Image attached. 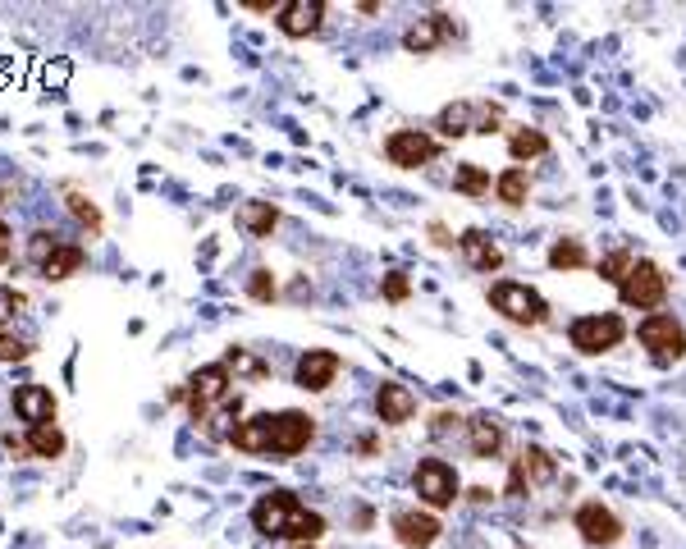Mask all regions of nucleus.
<instances>
[{
  "mask_svg": "<svg viewBox=\"0 0 686 549\" xmlns=\"http://www.w3.org/2000/svg\"><path fill=\"white\" fill-rule=\"evenodd\" d=\"M618 298L622 307H636V312H654V307H664L668 298V275L659 261H632V270L622 275L618 284Z\"/></svg>",
  "mask_w": 686,
  "mask_h": 549,
  "instance_id": "nucleus-1",
  "label": "nucleus"
},
{
  "mask_svg": "<svg viewBox=\"0 0 686 549\" xmlns=\"http://www.w3.org/2000/svg\"><path fill=\"white\" fill-rule=\"evenodd\" d=\"M572 348L586 357H600V353H613V348L627 339V321L618 312H590V316H577L568 330Z\"/></svg>",
  "mask_w": 686,
  "mask_h": 549,
  "instance_id": "nucleus-2",
  "label": "nucleus"
},
{
  "mask_svg": "<svg viewBox=\"0 0 686 549\" xmlns=\"http://www.w3.org/2000/svg\"><path fill=\"white\" fill-rule=\"evenodd\" d=\"M490 307L494 312H504L513 325H545L549 321V302L540 298L536 289H526L517 280H499L490 289Z\"/></svg>",
  "mask_w": 686,
  "mask_h": 549,
  "instance_id": "nucleus-3",
  "label": "nucleus"
},
{
  "mask_svg": "<svg viewBox=\"0 0 686 549\" xmlns=\"http://www.w3.org/2000/svg\"><path fill=\"white\" fill-rule=\"evenodd\" d=\"M558 476V463L554 453L540 449V444H522L513 458V467H508V495L513 499H526L531 490H540V485H549Z\"/></svg>",
  "mask_w": 686,
  "mask_h": 549,
  "instance_id": "nucleus-4",
  "label": "nucleus"
},
{
  "mask_svg": "<svg viewBox=\"0 0 686 549\" xmlns=\"http://www.w3.org/2000/svg\"><path fill=\"white\" fill-rule=\"evenodd\" d=\"M412 485H417L421 504L435 508V513L453 508V499H462V481H458V472H453V463H444V458H421Z\"/></svg>",
  "mask_w": 686,
  "mask_h": 549,
  "instance_id": "nucleus-5",
  "label": "nucleus"
},
{
  "mask_svg": "<svg viewBox=\"0 0 686 549\" xmlns=\"http://www.w3.org/2000/svg\"><path fill=\"white\" fill-rule=\"evenodd\" d=\"M636 339H641V348H650L654 362H677V357H686V330L673 312H650L641 321V330H636Z\"/></svg>",
  "mask_w": 686,
  "mask_h": 549,
  "instance_id": "nucleus-6",
  "label": "nucleus"
},
{
  "mask_svg": "<svg viewBox=\"0 0 686 549\" xmlns=\"http://www.w3.org/2000/svg\"><path fill=\"white\" fill-rule=\"evenodd\" d=\"M229 366L225 362H206V366H197L193 376H188V412H193V421L202 426L206 421V412L215 408V403H225L229 399Z\"/></svg>",
  "mask_w": 686,
  "mask_h": 549,
  "instance_id": "nucleus-7",
  "label": "nucleus"
},
{
  "mask_svg": "<svg viewBox=\"0 0 686 549\" xmlns=\"http://www.w3.org/2000/svg\"><path fill=\"white\" fill-rule=\"evenodd\" d=\"M385 156L398 170H421V165H430L440 156V138H430L421 129H394L385 138Z\"/></svg>",
  "mask_w": 686,
  "mask_h": 549,
  "instance_id": "nucleus-8",
  "label": "nucleus"
},
{
  "mask_svg": "<svg viewBox=\"0 0 686 549\" xmlns=\"http://www.w3.org/2000/svg\"><path fill=\"white\" fill-rule=\"evenodd\" d=\"M311 440H316V417H307V412H298V408L275 412L270 453H279V458H293V453H302Z\"/></svg>",
  "mask_w": 686,
  "mask_h": 549,
  "instance_id": "nucleus-9",
  "label": "nucleus"
},
{
  "mask_svg": "<svg viewBox=\"0 0 686 549\" xmlns=\"http://www.w3.org/2000/svg\"><path fill=\"white\" fill-rule=\"evenodd\" d=\"M572 522H577L581 540L595 545V549H613L622 540V517L613 513V508H604V504H581Z\"/></svg>",
  "mask_w": 686,
  "mask_h": 549,
  "instance_id": "nucleus-10",
  "label": "nucleus"
},
{
  "mask_svg": "<svg viewBox=\"0 0 686 549\" xmlns=\"http://www.w3.org/2000/svg\"><path fill=\"white\" fill-rule=\"evenodd\" d=\"M339 366H343L339 353H330V348H307V353L298 357V371H293V380H298V389H307V394H321V389L334 385Z\"/></svg>",
  "mask_w": 686,
  "mask_h": 549,
  "instance_id": "nucleus-11",
  "label": "nucleus"
},
{
  "mask_svg": "<svg viewBox=\"0 0 686 549\" xmlns=\"http://www.w3.org/2000/svg\"><path fill=\"white\" fill-rule=\"evenodd\" d=\"M293 508H298L293 490H270V495H261L257 504H252V527H257L261 536L279 540V536H284V527H289Z\"/></svg>",
  "mask_w": 686,
  "mask_h": 549,
  "instance_id": "nucleus-12",
  "label": "nucleus"
},
{
  "mask_svg": "<svg viewBox=\"0 0 686 549\" xmlns=\"http://www.w3.org/2000/svg\"><path fill=\"white\" fill-rule=\"evenodd\" d=\"M394 536L403 549H430L435 540L444 536L440 517L435 513H417V508H403V513H394Z\"/></svg>",
  "mask_w": 686,
  "mask_h": 549,
  "instance_id": "nucleus-13",
  "label": "nucleus"
},
{
  "mask_svg": "<svg viewBox=\"0 0 686 549\" xmlns=\"http://www.w3.org/2000/svg\"><path fill=\"white\" fill-rule=\"evenodd\" d=\"M321 19H325L321 0H289V5H279L275 23L284 37H311V33H321Z\"/></svg>",
  "mask_w": 686,
  "mask_h": 549,
  "instance_id": "nucleus-14",
  "label": "nucleus"
},
{
  "mask_svg": "<svg viewBox=\"0 0 686 549\" xmlns=\"http://www.w3.org/2000/svg\"><path fill=\"white\" fill-rule=\"evenodd\" d=\"M458 248H462V257H467V266L481 270V275H494V270H504V248H499V243H494V238L485 234V229H462Z\"/></svg>",
  "mask_w": 686,
  "mask_h": 549,
  "instance_id": "nucleus-15",
  "label": "nucleus"
},
{
  "mask_svg": "<svg viewBox=\"0 0 686 549\" xmlns=\"http://www.w3.org/2000/svg\"><path fill=\"white\" fill-rule=\"evenodd\" d=\"M467 449L476 453V458H499V449H504V421L490 417V412H476V417H467Z\"/></svg>",
  "mask_w": 686,
  "mask_h": 549,
  "instance_id": "nucleus-16",
  "label": "nucleus"
},
{
  "mask_svg": "<svg viewBox=\"0 0 686 549\" xmlns=\"http://www.w3.org/2000/svg\"><path fill=\"white\" fill-rule=\"evenodd\" d=\"M376 417L385 421V426H403V421L417 417V394H412L408 385H380L376 389Z\"/></svg>",
  "mask_w": 686,
  "mask_h": 549,
  "instance_id": "nucleus-17",
  "label": "nucleus"
},
{
  "mask_svg": "<svg viewBox=\"0 0 686 549\" xmlns=\"http://www.w3.org/2000/svg\"><path fill=\"white\" fill-rule=\"evenodd\" d=\"M453 37V19L449 14H426V19H417L403 33V46H408L412 55H426V51H435V46H444Z\"/></svg>",
  "mask_w": 686,
  "mask_h": 549,
  "instance_id": "nucleus-18",
  "label": "nucleus"
},
{
  "mask_svg": "<svg viewBox=\"0 0 686 549\" xmlns=\"http://www.w3.org/2000/svg\"><path fill=\"white\" fill-rule=\"evenodd\" d=\"M14 412L28 426H46V421H55V394L46 385H19L14 389Z\"/></svg>",
  "mask_w": 686,
  "mask_h": 549,
  "instance_id": "nucleus-19",
  "label": "nucleus"
},
{
  "mask_svg": "<svg viewBox=\"0 0 686 549\" xmlns=\"http://www.w3.org/2000/svg\"><path fill=\"white\" fill-rule=\"evenodd\" d=\"M270 431H275V417H270V412H252V417H243L234 426L229 444H234L238 453H270Z\"/></svg>",
  "mask_w": 686,
  "mask_h": 549,
  "instance_id": "nucleus-20",
  "label": "nucleus"
},
{
  "mask_svg": "<svg viewBox=\"0 0 686 549\" xmlns=\"http://www.w3.org/2000/svg\"><path fill=\"white\" fill-rule=\"evenodd\" d=\"M60 197H65V206H69V216L78 220V225L87 229V234H101L106 229V216H101V206L92 202V197L78 188V183H60Z\"/></svg>",
  "mask_w": 686,
  "mask_h": 549,
  "instance_id": "nucleus-21",
  "label": "nucleus"
},
{
  "mask_svg": "<svg viewBox=\"0 0 686 549\" xmlns=\"http://www.w3.org/2000/svg\"><path fill=\"white\" fill-rule=\"evenodd\" d=\"M476 110H481V101H453V106L440 110L435 129L444 138H467V133H476Z\"/></svg>",
  "mask_w": 686,
  "mask_h": 549,
  "instance_id": "nucleus-22",
  "label": "nucleus"
},
{
  "mask_svg": "<svg viewBox=\"0 0 686 549\" xmlns=\"http://www.w3.org/2000/svg\"><path fill=\"white\" fill-rule=\"evenodd\" d=\"M83 261H87V252L78 248V243H60V252H55V257L42 266V280H51V284L74 280L78 270H83Z\"/></svg>",
  "mask_w": 686,
  "mask_h": 549,
  "instance_id": "nucleus-23",
  "label": "nucleus"
},
{
  "mask_svg": "<svg viewBox=\"0 0 686 549\" xmlns=\"http://www.w3.org/2000/svg\"><path fill=\"white\" fill-rule=\"evenodd\" d=\"M321 536H325V517L298 504V508H293V517H289V527H284V536H279V540H293V545H316Z\"/></svg>",
  "mask_w": 686,
  "mask_h": 549,
  "instance_id": "nucleus-24",
  "label": "nucleus"
},
{
  "mask_svg": "<svg viewBox=\"0 0 686 549\" xmlns=\"http://www.w3.org/2000/svg\"><path fill=\"white\" fill-rule=\"evenodd\" d=\"M69 440L65 431L55 426V421H46V426H28V453L33 458H65Z\"/></svg>",
  "mask_w": 686,
  "mask_h": 549,
  "instance_id": "nucleus-25",
  "label": "nucleus"
},
{
  "mask_svg": "<svg viewBox=\"0 0 686 549\" xmlns=\"http://www.w3.org/2000/svg\"><path fill=\"white\" fill-rule=\"evenodd\" d=\"M238 225L247 229L252 238H270L279 225V206L270 202H243V211H238Z\"/></svg>",
  "mask_w": 686,
  "mask_h": 549,
  "instance_id": "nucleus-26",
  "label": "nucleus"
},
{
  "mask_svg": "<svg viewBox=\"0 0 686 549\" xmlns=\"http://www.w3.org/2000/svg\"><path fill=\"white\" fill-rule=\"evenodd\" d=\"M494 193H499L504 206H522L526 197H531V174H526L522 165H513V170H504L494 179Z\"/></svg>",
  "mask_w": 686,
  "mask_h": 549,
  "instance_id": "nucleus-27",
  "label": "nucleus"
},
{
  "mask_svg": "<svg viewBox=\"0 0 686 549\" xmlns=\"http://www.w3.org/2000/svg\"><path fill=\"white\" fill-rule=\"evenodd\" d=\"M549 266H554V270H581V266H590L586 243H581V238H558L554 248H549Z\"/></svg>",
  "mask_w": 686,
  "mask_h": 549,
  "instance_id": "nucleus-28",
  "label": "nucleus"
},
{
  "mask_svg": "<svg viewBox=\"0 0 686 549\" xmlns=\"http://www.w3.org/2000/svg\"><path fill=\"white\" fill-rule=\"evenodd\" d=\"M508 151H513V161H536L549 151V138L540 129H513L508 133Z\"/></svg>",
  "mask_w": 686,
  "mask_h": 549,
  "instance_id": "nucleus-29",
  "label": "nucleus"
},
{
  "mask_svg": "<svg viewBox=\"0 0 686 549\" xmlns=\"http://www.w3.org/2000/svg\"><path fill=\"white\" fill-rule=\"evenodd\" d=\"M453 188H458L462 197H485V193H490V174H485L476 161H467V165H458V170H453Z\"/></svg>",
  "mask_w": 686,
  "mask_h": 549,
  "instance_id": "nucleus-30",
  "label": "nucleus"
},
{
  "mask_svg": "<svg viewBox=\"0 0 686 549\" xmlns=\"http://www.w3.org/2000/svg\"><path fill=\"white\" fill-rule=\"evenodd\" d=\"M55 252H60V238H55L51 229H37V234L28 238V261H33V266H46Z\"/></svg>",
  "mask_w": 686,
  "mask_h": 549,
  "instance_id": "nucleus-31",
  "label": "nucleus"
},
{
  "mask_svg": "<svg viewBox=\"0 0 686 549\" xmlns=\"http://www.w3.org/2000/svg\"><path fill=\"white\" fill-rule=\"evenodd\" d=\"M632 252L627 248H618V252H609V257L600 261V280H609V284H622V275H627V270H632Z\"/></svg>",
  "mask_w": 686,
  "mask_h": 549,
  "instance_id": "nucleus-32",
  "label": "nucleus"
},
{
  "mask_svg": "<svg viewBox=\"0 0 686 549\" xmlns=\"http://www.w3.org/2000/svg\"><path fill=\"white\" fill-rule=\"evenodd\" d=\"M275 293H279V284H275V275H270V270H252V275H247V298L275 302Z\"/></svg>",
  "mask_w": 686,
  "mask_h": 549,
  "instance_id": "nucleus-33",
  "label": "nucleus"
},
{
  "mask_svg": "<svg viewBox=\"0 0 686 549\" xmlns=\"http://www.w3.org/2000/svg\"><path fill=\"white\" fill-rule=\"evenodd\" d=\"M499 129H504V106H499V101H481V110H476V133L490 138V133H499Z\"/></svg>",
  "mask_w": 686,
  "mask_h": 549,
  "instance_id": "nucleus-34",
  "label": "nucleus"
},
{
  "mask_svg": "<svg viewBox=\"0 0 686 549\" xmlns=\"http://www.w3.org/2000/svg\"><path fill=\"white\" fill-rule=\"evenodd\" d=\"M380 293H385V302H403L412 293V280H408V270H389L385 284H380Z\"/></svg>",
  "mask_w": 686,
  "mask_h": 549,
  "instance_id": "nucleus-35",
  "label": "nucleus"
},
{
  "mask_svg": "<svg viewBox=\"0 0 686 549\" xmlns=\"http://www.w3.org/2000/svg\"><path fill=\"white\" fill-rule=\"evenodd\" d=\"M225 366H234V371H243V376H266V371H270L266 362H257V357H247L243 348H229Z\"/></svg>",
  "mask_w": 686,
  "mask_h": 549,
  "instance_id": "nucleus-36",
  "label": "nucleus"
},
{
  "mask_svg": "<svg viewBox=\"0 0 686 549\" xmlns=\"http://www.w3.org/2000/svg\"><path fill=\"white\" fill-rule=\"evenodd\" d=\"M28 353H33V344H23L10 330H0V362H23Z\"/></svg>",
  "mask_w": 686,
  "mask_h": 549,
  "instance_id": "nucleus-37",
  "label": "nucleus"
},
{
  "mask_svg": "<svg viewBox=\"0 0 686 549\" xmlns=\"http://www.w3.org/2000/svg\"><path fill=\"white\" fill-rule=\"evenodd\" d=\"M458 426H462L458 412H435V417H430V435H435V440H444V435L458 431Z\"/></svg>",
  "mask_w": 686,
  "mask_h": 549,
  "instance_id": "nucleus-38",
  "label": "nucleus"
},
{
  "mask_svg": "<svg viewBox=\"0 0 686 549\" xmlns=\"http://www.w3.org/2000/svg\"><path fill=\"white\" fill-rule=\"evenodd\" d=\"M23 293H5V298H0V330H5V325H10V316H14V307H23Z\"/></svg>",
  "mask_w": 686,
  "mask_h": 549,
  "instance_id": "nucleus-39",
  "label": "nucleus"
},
{
  "mask_svg": "<svg viewBox=\"0 0 686 549\" xmlns=\"http://www.w3.org/2000/svg\"><path fill=\"white\" fill-rule=\"evenodd\" d=\"M430 243H435V248H453V234L440 225V220H430Z\"/></svg>",
  "mask_w": 686,
  "mask_h": 549,
  "instance_id": "nucleus-40",
  "label": "nucleus"
},
{
  "mask_svg": "<svg viewBox=\"0 0 686 549\" xmlns=\"http://www.w3.org/2000/svg\"><path fill=\"white\" fill-rule=\"evenodd\" d=\"M10 252H14V234H10V225L0 220V261H10Z\"/></svg>",
  "mask_w": 686,
  "mask_h": 549,
  "instance_id": "nucleus-41",
  "label": "nucleus"
},
{
  "mask_svg": "<svg viewBox=\"0 0 686 549\" xmlns=\"http://www.w3.org/2000/svg\"><path fill=\"white\" fill-rule=\"evenodd\" d=\"M380 444H376V435H362V440H357V453H362V458H371V453H376Z\"/></svg>",
  "mask_w": 686,
  "mask_h": 549,
  "instance_id": "nucleus-42",
  "label": "nucleus"
},
{
  "mask_svg": "<svg viewBox=\"0 0 686 549\" xmlns=\"http://www.w3.org/2000/svg\"><path fill=\"white\" fill-rule=\"evenodd\" d=\"M467 499H472V504H490V490H485V485H476V490H467Z\"/></svg>",
  "mask_w": 686,
  "mask_h": 549,
  "instance_id": "nucleus-43",
  "label": "nucleus"
},
{
  "mask_svg": "<svg viewBox=\"0 0 686 549\" xmlns=\"http://www.w3.org/2000/svg\"><path fill=\"white\" fill-rule=\"evenodd\" d=\"M5 197H10V193H5V188H0V206H5Z\"/></svg>",
  "mask_w": 686,
  "mask_h": 549,
  "instance_id": "nucleus-44",
  "label": "nucleus"
},
{
  "mask_svg": "<svg viewBox=\"0 0 686 549\" xmlns=\"http://www.w3.org/2000/svg\"><path fill=\"white\" fill-rule=\"evenodd\" d=\"M289 549H316V545H289Z\"/></svg>",
  "mask_w": 686,
  "mask_h": 549,
  "instance_id": "nucleus-45",
  "label": "nucleus"
}]
</instances>
